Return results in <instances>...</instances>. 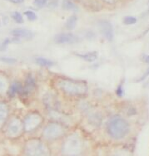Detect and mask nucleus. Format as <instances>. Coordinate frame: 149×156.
<instances>
[{"instance_id": "nucleus-1", "label": "nucleus", "mask_w": 149, "mask_h": 156, "mask_svg": "<svg viewBox=\"0 0 149 156\" xmlns=\"http://www.w3.org/2000/svg\"><path fill=\"white\" fill-rule=\"evenodd\" d=\"M84 144L83 138L77 133L67 135L61 146V154L65 156L82 155Z\"/></svg>"}, {"instance_id": "nucleus-2", "label": "nucleus", "mask_w": 149, "mask_h": 156, "mask_svg": "<svg viewBox=\"0 0 149 156\" xmlns=\"http://www.w3.org/2000/svg\"><path fill=\"white\" fill-rule=\"evenodd\" d=\"M57 85L60 90L68 96H82L88 92V86L84 81L61 78L57 81Z\"/></svg>"}, {"instance_id": "nucleus-3", "label": "nucleus", "mask_w": 149, "mask_h": 156, "mask_svg": "<svg viewBox=\"0 0 149 156\" xmlns=\"http://www.w3.org/2000/svg\"><path fill=\"white\" fill-rule=\"evenodd\" d=\"M129 124L122 117L116 115L111 118L107 125V135L114 140H122L129 133Z\"/></svg>"}, {"instance_id": "nucleus-4", "label": "nucleus", "mask_w": 149, "mask_h": 156, "mask_svg": "<svg viewBox=\"0 0 149 156\" xmlns=\"http://www.w3.org/2000/svg\"><path fill=\"white\" fill-rule=\"evenodd\" d=\"M24 152L25 156H52V150L48 143L39 138L26 141Z\"/></svg>"}, {"instance_id": "nucleus-5", "label": "nucleus", "mask_w": 149, "mask_h": 156, "mask_svg": "<svg viewBox=\"0 0 149 156\" xmlns=\"http://www.w3.org/2000/svg\"><path fill=\"white\" fill-rule=\"evenodd\" d=\"M65 126L58 122H51L45 126L42 132V137L46 142L56 141L66 136Z\"/></svg>"}, {"instance_id": "nucleus-6", "label": "nucleus", "mask_w": 149, "mask_h": 156, "mask_svg": "<svg viewBox=\"0 0 149 156\" xmlns=\"http://www.w3.org/2000/svg\"><path fill=\"white\" fill-rule=\"evenodd\" d=\"M43 121V118L39 112H31L25 117L24 121V127L25 132H33L39 129Z\"/></svg>"}, {"instance_id": "nucleus-7", "label": "nucleus", "mask_w": 149, "mask_h": 156, "mask_svg": "<svg viewBox=\"0 0 149 156\" xmlns=\"http://www.w3.org/2000/svg\"><path fill=\"white\" fill-rule=\"evenodd\" d=\"M24 130V122L18 118H13L7 126V135L10 138H17Z\"/></svg>"}, {"instance_id": "nucleus-8", "label": "nucleus", "mask_w": 149, "mask_h": 156, "mask_svg": "<svg viewBox=\"0 0 149 156\" xmlns=\"http://www.w3.org/2000/svg\"><path fill=\"white\" fill-rule=\"evenodd\" d=\"M99 28L102 36L107 39V41H113L114 37V27L110 22L107 20H101L99 23Z\"/></svg>"}, {"instance_id": "nucleus-9", "label": "nucleus", "mask_w": 149, "mask_h": 156, "mask_svg": "<svg viewBox=\"0 0 149 156\" xmlns=\"http://www.w3.org/2000/svg\"><path fill=\"white\" fill-rule=\"evenodd\" d=\"M54 41L58 44H73L79 41L78 37L71 33H60L55 37Z\"/></svg>"}, {"instance_id": "nucleus-10", "label": "nucleus", "mask_w": 149, "mask_h": 156, "mask_svg": "<svg viewBox=\"0 0 149 156\" xmlns=\"http://www.w3.org/2000/svg\"><path fill=\"white\" fill-rule=\"evenodd\" d=\"M12 36L17 38H24V39H31L33 38L34 34L32 31L28 30L25 28H15L11 31Z\"/></svg>"}, {"instance_id": "nucleus-11", "label": "nucleus", "mask_w": 149, "mask_h": 156, "mask_svg": "<svg viewBox=\"0 0 149 156\" xmlns=\"http://www.w3.org/2000/svg\"><path fill=\"white\" fill-rule=\"evenodd\" d=\"M49 116L54 119L55 122H58V123H60L65 126L66 124H68V121L69 119V117L65 116L64 115L60 113L59 111H58L57 110H49Z\"/></svg>"}, {"instance_id": "nucleus-12", "label": "nucleus", "mask_w": 149, "mask_h": 156, "mask_svg": "<svg viewBox=\"0 0 149 156\" xmlns=\"http://www.w3.org/2000/svg\"><path fill=\"white\" fill-rule=\"evenodd\" d=\"M36 86V81L35 79L32 75H28L26 78V81H25V84H24V89H23V93L25 95H28L31 93Z\"/></svg>"}, {"instance_id": "nucleus-13", "label": "nucleus", "mask_w": 149, "mask_h": 156, "mask_svg": "<svg viewBox=\"0 0 149 156\" xmlns=\"http://www.w3.org/2000/svg\"><path fill=\"white\" fill-rule=\"evenodd\" d=\"M9 116V108L4 102L0 101V129L3 126Z\"/></svg>"}, {"instance_id": "nucleus-14", "label": "nucleus", "mask_w": 149, "mask_h": 156, "mask_svg": "<svg viewBox=\"0 0 149 156\" xmlns=\"http://www.w3.org/2000/svg\"><path fill=\"white\" fill-rule=\"evenodd\" d=\"M23 89H24V87L21 85V83L18 82V81H15L11 85V87H9V90H8L9 96L13 97L18 93H23Z\"/></svg>"}, {"instance_id": "nucleus-15", "label": "nucleus", "mask_w": 149, "mask_h": 156, "mask_svg": "<svg viewBox=\"0 0 149 156\" xmlns=\"http://www.w3.org/2000/svg\"><path fill=\"white\" fill-rule=\"evenodd\" d=\"M51 94H46L43 97V101L45 105L48 106L49 110H56V105H57V100Z\"/></svg>"}, {"instance_id": "nucleus-16", "label": "nucleus", "mask_w": 149, "mask_h": 156, "mask_svg": "<svg viewBox=\"0 0 149 156\" xmlns=\"http://www.w3.org/2000/svg\"><path fill=\"white\" fill-rule=\"evenodd\" d=\"M77 56L87 62H93L98 58L99 54L97 51H90V52H87L84 54H77Z\"/></svg>"}, {"instance_id": "nucleus-17", "label": "nucleus", "mask_w": 149, "mask_h": 156, "mask_svg": "<svg viewBox=\"0 0 149 156\" xmlns=\"http://www.w3.org/2000/svg\"><path fill=\"white\" fill-rule=\"evenodd\" d=\"M35 62L39 66H45V67H51L54 65V62L53 61L47 59L45 57H37Z\"/></svg>"}, {"instance_id": "nucleus-18", "label": "nucleus", "mask_w": 149, "mask_h": 156, "mask_svg": "<svg viewBox=\"0 0 149 156\" xmlns=\"http://www.w3.org/2000/svg\"><path fill=\"white\" fill-rule=\"evenodd\" d=\"M78 23V17L76 15H72L70 18L68 19V21L66 23V27L69 30H73Z\"/></svg>"}, {"instance_id": "nucleus-19", "label": "nucleus", "mask_w": 149, "mask_h": 156, "mask_svg": "<svg viewBox=\"0 0 149 156\" xmlns=\"http://www.w3.org/2000/svg\"><path fill=\"white\" fill-rule=\"evenodd\" d=\"M88 119H89L90 123L93 126H99L102 120V118L98 113H91Z\"/></svg>"}, {"instance_id": "nucleus-20", "label": "nucleus", "mask_w": 149, "mask_h": 156, "mask_svg": "<svg viewBox=\"0 0 149 156\" xmlns=\"http://www.w3.org/2000/svg\"><path fill=\"white\" fill-rule=\"evenodd\" d=\"M63 9L69 11H75L78 9V7L72 0H63Z\"/></svg>"}, {"instance_id": "nucleus-21", "label": "nucleus", "mask_w": 149, "mask_h": 156, "mask_svg": "<svg viewBox=\"0 0 149 156\" xmlns=\"http://www.w3.org/2000/svg\"><path fill=\"white\" fill-rule=\"evenodd\" d=\"M8 90H9L8 81L4 77L0 76V94L6 92Z\"/></svg>"}, {"instance_id": "nucleus-22", "label": "nucleus", "mask_w": 149, "mask_h": 156, "mask_svg": "<svg viewBox=\"0 0 149 156\" xmlns=\"http://www.w3.org/2000/svg\"><path fill=\"white\" fill-rule=\"evenodd\" d=\"M108 156H132L129 151L125 150H117L113 151Z\"/></svg>"}, {"instance_id": "nucleus-23", "label": "nucleus", "mask_w": 149, "mask_h": 156, "mask_svg": "<svg viewBox=\"0 0 149 156\" xmlns=\"http://www.w3.org/2000/svg\"><path fill=\"white\" fill-rule=\"evenodd\" d=\"M137 23V18L133 16H127L123 18V23L125 25H133Z\"/></svg>"}, {"instance_id": "nucleus-24", "label": "nucleus", "mask_w": 149, "mask_h": 156, "mask_svg": "<svg viewBox=\"0 0 149 156\" xmlns=\"http://www.w3.org/2000/svg\"><path fill=\"white\" fill-rule=\"evenodd\" d=\"M13 19L17 23H24V18H23V16L20 12H13L12 14Z\"/></svg>"}, {"instance_id": "nucleus-25", "label": "nucleus", "mask_w": 149, "mask_h": 156, "mask_svg": "<svg viewBox=\"0 0 149 156\" xmlns=\"http://www.w3.org/2000/svg\"><path fill=\"white\" fill-rule=\"evenodd\" d=\"M24 15L26 16V18L29 21H35L37 19V15H36L35 12H33V11H30V10H28V11L24 12Z\"/></svg>"}, {"instance_id": "nucleus-26", "label": "nucleus", "mask_w": 149, "mask_h": 156, "mask_svg": "<svg viewBox=\"0 0 149 156\" xmlns=\"http://www.w3.org/2000/svg\"><path fill=\"white\" fill-rule=\"evenodd\" d=\"M48 3V0H33V4L37 8H43Z\"/></svg>"}, {"instance_id": "nucleus-27", "label": "nucleus", "mask_w": 149, "mask_h": 156, "mask_svg": "<svg viewBox=\"0 0 149 156\" xmlns=\"http://www.w3.org/2000/svg\"><path fill=\"white\" fill-rule=\"evenodd\" d=\"M0 62L7 63V64H14L17 60L13 57H0Z\"/></svg>"}, {"instance_id": "nucleus-28", "label": "nucleus", "mask_w": 149, "mask_h": 156, "mask_svg": "<svg viewBox=\"0 0 149 156\" xmlns=\"http://www.w3.org/2000/svg\"><path fill=\"white\" fill-rule=\"evenodd\" d=\"M148 76H149V69H147V72L144 73V75H143V76H142V77H141L140 79H139V80H138L137 81H143V80H145V79H146L147 77H148Z\"/></svg>"}, {"instance_id": "nucleus-29", "label": "nucleus", "mask_w": 149, "mask_h": 156, "mask_svg": "<svg viewBox=\"0 0 149 156\" xmlns=\"http://www.w3.org/2000/svg\"><path fill=\"white\" fill-rule=\"evenodd\" d=\"M117 94L118 96H122L123 95V90H122V86H119V87L117 88Z\"/></svg>"}, {"instance_id": "nucleus-30", "label": "nucleus", "mask_w": 149, "mask_h": 156, "mask_svg": "<svg viewBox=\"0 0 149 156\" xmlns=\"http://www.w3.org/2000/svg\"><path fill=\"white\" fill-rule=\"evenodd\" d=\"M7 1H9L10 3H16V4H18V3H21L24 2V0H7Z\"/></svg>"}, {"instance_id": "nucleus-31", "label": "nucleus", "mask_w": 149, "mask_h": 156, "mask_svg": "<svg viewBox=\"0 0 149 156\" xmlns=\"http://www.w3.org/2000/svg\"><path fill=\"white\" fill-rule=\"evenodd\" d=\"M103 1H104V2H106V3H111V4H112V3H116V2H117V0H103Z\"/></svg>"}, {"instance_id": "nucleus-32", "label": "nucleus", "mask_w": 149, "mask_h": 156, "mask_svg": "<svg viewBox=\"0 0 149 156\" xmlns=\"http://www.w3.org/2000/svg\"><path fill=\"white\" fill-rule=\"evenodd\" d=\"M143 60H144V62H145L148 63V64H149V56H145Z\"/></svg>"}, {"instance_id": "nucleus-33", "label": "nucleus", "mask_w": 149, "mask_h": 156, "mask_svg": "<svg viewBox=\"0 0 149 156\" xmlns=\"http://www.w3.org/2000/svg\"><path fill=\"white\" fill-rule=\"evenodd\" d=\"M61 156H65V155H61ZM79 156H82V155H79Z\"/></svg>"}]
</instances>
